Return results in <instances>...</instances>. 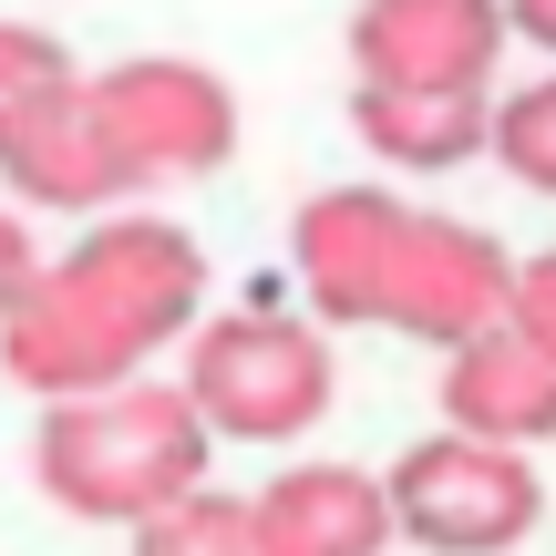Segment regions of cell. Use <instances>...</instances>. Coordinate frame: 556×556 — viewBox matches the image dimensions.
<instances>
[{
	"label": "cell",
	"mask_w": 556,
	"mask_h": 556,
	"mask_svg": "<svg viewBox=\"0 0 556 556\" xmlns=\"http://www.w3.org/2000/svg\"><path fill=\"white\" fill-rule=\"evenodd\" d=\"M505 319H516L536 351H556V248H546V258H516V299H505Z\"/></svg>",
	"instance_id": "5bb4252c"
},
{
	"label": "cell",
	"mask_w": 556,
	"mask_h": 556,
	"mask_svg": "<svg viewBox=\"0 0 556 556\" xmlns=\"http://www.w3.org/2000/svg\"><path fill=\"white\" fill-rule=\"evenodd\" d=\"M197 319H206V248L155 206H114L62 258H41L21 309L0 319V371L41 402L114 392V381H144L155 351H176Z\"/></svg>",
	"instance_id": "6da1fadb"
},
{
	"label": "cell",
	"mask_w": 556,
	"mask_h": 556,
	"mask_svg": "<svg viewBox=\"0 0 556 556\" xmlns=\"http://www.w3.org/2000/svg\"><path fill=\"white\" fill-rule=\"evenodd\" d=\"M495 93H392V83H351V135L402 176H454L484 155Z\"/></svg>",
	"instance_id": "30bf717a"
},
{
	"label": "cell",
	"mask_w": 556,
	"mask_h": 556,
	"mask_svg": "<svg viewBox=\"0 0 556 556\" xmlns=\"http://www.w3.org/2000/svg\"><path fill=\"white\" fill-rule=\"evenodd\" d=\"M258 556H392V505L371 464H289L248 495Z\"/></svg>",
	"instance_id": "9c48e42d"
},
{
	"label": "cell",
	"mask_w": 556,
	"mask_h": 556,
	"mask_svg": "<svg viewBox=\"0 0 556 556\" xmlns=\"http://www.w3.org/2000/svg\"><path fill=\"white\" fill-rule=\"evenodd\" d=\"M176 392L197 402L206 443H299L340 402V361L330 330L299 309H217L186 330Z\"/></svg>",
	"instance_id": "277c9868"
},
{
	"label": "cell",
	"mask_w": 556,
	"mask_h": 556,
	"mask_svg": "<svg viewBox=\"0 0 556 556\" xmlns=\"http://www.w3.org/2000/svg\"><path fill=\"white\" fill-rule=\"evenodd\" d=\"M443 433L505 443V454L556 443V351H536L516 319L454 340V351H443Z\"/></svg>",
	"instance_id": "ba28073f"
},
{
	"label": "cell",
	"mask_w": 556,
	"mask_h": 556,
	"mask_svg": "<svg viewBox=\"0 0 556 556\" xmlns=\"http://www.w3.org/2000/svg\"><path fill=\"white\" fill-rule=\"evenodd\" d=\"M83 103H93V135H103V155H114L135 206L155 186H197L238 155V93L186 52L103 62V73H83Z\"/></svg>",
	"instance_id": "5b68a950"
},
{
	"label": "cell",
	"mask_w": 556,
	"mask_h": 556,
	"mask_svg": "<svg viewBox=\"0 0 556 556\" xmlns=\"http://www.w3.org/2000/svg\"><path fill=\"white\" fill-rule=\"evenodd\" d=\"M52 83H73V52H62L41 21H0V135H11Z\"/></svg>",
	"instance_id": "4fadbf2b"
},
{
	"label": "cell",
	"mask_w": 556,
	"mask_h": 556,
	"mask_svg": "<svg viewBox=\"0 0 556 556\" xmlns=\"http://www.w3.org/2000/svg\"><path fill=\"white\" fill-rule=\"evenodd\" d=\"M31 278H41V238H31V217L0 197V319L21 309V289H31Z\"/></svg>",
	"instance_id": "9a60e30c"
},
{
	"label": "cell",
	"mask_w": 556,
	"mask_h": 556,
	"mask_svg": "<svg viewBox=\"0 0 556 556\" xmlns=\"http://www.w3.org/2000/svg\"><path fill=\"white\" fill-rule=\"evenodd\" d=\"M381 505H392V536L422 556H516L546 526L536 464L475 433L402 443V464H381Z\"/></svg>",
	"instance_id": "8992f818"
},
{
	"label": "cell",
	"mask_w": 556,
	"mask_h": 556,
	"mask_svg": "<svg viewBox=\"0 0 556 556\" xmlns=\"http://www.w3.org/2000/svg\"><path fill=\"white\" fill-rule=\"evenodd\" d=\"M495 11H505V41H536L556 62V0H495Z\"/></svg>",
	"instance_id": "2e32d148"
},
{
	"label": "cell",
	"mask_w": 556,
	"mask_h": 556,
	"mask_svg": "<svg viewBox=\"0 0 556 556\" xmlns=\"http://www.w3.org/2000/svg\"><path fill=\"white\" fill-rule=\"evenodd\" d=\"M135 556H258V526H248V495H217V484H197V495L155 505L144 526H124Z\"/></svg>",
	"instance_id": "8fae6325"
},
{
	"label": "cell",
	"mask_w": 556,
	"mask_h": 556,
	"mask_svg": "<svg viewBox=\"0 0 556 556\" xmlns=\"http://www.w3.org/2000/svg\"><path fill=\"white\" fill-rule=\"evenodd\" d=\"M289 268L319 330H402L433 351L495 330L516 299V258L484 227L443 206H402L392 186H319L289 217Z\"/></svg>",
	"instance_id": "7a4b0ae2"
},
{
	"label": "cell",
	"mask_w": 556,
	"mask_h": 556,
	"mask_svg": "<svg viewBox=\"0 0 556 556\" xmlns=\"http://www.w3.org/2000/svg\"><path fill=\"white\" fill-rule=\"evenodd\" d=\"M206 422L176 381H114V392H73V402H41L31 422V475L62 516L83 526H144L155 505L197 495L206 484Z\"/></svg>",
	"instance_id": "3957f363"
},
{
	"label": "cell",
	"mask_w": 556,
	"mask_h": 556,
	"mask_svg": "<svg viewBox=\"0 0 556 556\" xmlns=\"http://www.w3.org/2000/svg\"><path fill=\"white\" fill-rule=\"evenodd\" d=\"M484 155L526 186V197H556V73L495 93V124H484Z\"/></svg>",
	"instance_id": "7c38bea8"
},
{
	"label": "cell",
	"mask_w": 556,
	"mask_h": 556,
	"mask_svg": "<svg viewBox=\"0 0 556 556\" xmlns=\"http://www.w3.org/2000/svg\"><path fill=\"white\" fill-rule=\"evenodd\" d=\"M505 11L495 0H361L351 11V73L392 93H495Z\"/></svg>",
	"instance_id": "52a82bcc"
}]
</instances>
